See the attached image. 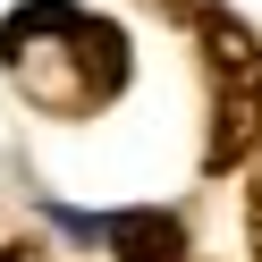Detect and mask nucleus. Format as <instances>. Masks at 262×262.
<instances>
[{"label":"nucleus","mask_w":262,"mask_h":262,"mask_svg":"<svg viewBox=\"0 0 262 262\" xmlns=\"http://www.w3.org/2000/svg\"><path fill=\"white\" fill-rule=\"evenodd\" d=\"M0 68L26 85V102L59 110V119H85L127 85V42H119V26L85 17L68 0H34L0 26Z\"/></svg>","instance_id":"f257e3e1"},{"label":"nucleus","mask_w":262,"mask_h":262,"mask_svg":"<svg viewBox=\"0 0 262 262\" xmlns=\"http://www.w3.org/2000/svg\"><path fill=\"white\" fill-rule=\"evenodd\" d=\"M194 42H203V76H211L203 169H237L262 144V42L245 34L228 9H194Z\"/></svg>","instance_id":"f03ea898"},{"label":"nucleus","mask_w":262,"mask_h":262,"mask_svg":"<svg viewBox=\"0 0 262 262\" xmlns=\"http://www.w3.org/2000/svg\"><path fill=\"white\" fill-rule=\"evenodd\" d=\"M0 262H26V254H17V245H0Z\"/></svg>","instance_id":"39448f33"},{"label":"nucleus","mask_w":262,"mask_h":262,"mask_svg":"<svg viewBox=\"0 0 262 262\" xmlns=\"http://www.w3.org/2000/svg\"><path fill=\"white\" fill-rule=\"evenodd\" d=\"M245 245H254V262H262V161H254V186H245Z\"/></svg>","instance_id":"20e7f679"},{"label":"nucleus","mask_w":262,"mask_h":262,"mask_svg":"<svg viewBox=\"0 0 262 262\" xmlns=\"http://www.w3.org/2000/svg\"><path fill=\"white\" fill-rule=\"evenodd\" d=\"M102 237L119 245V262H186V228L169 211H119L102 220Z\"/></svg>","instance_id":"7ed1b4c3"}]
</instances>
